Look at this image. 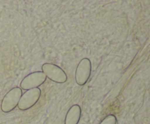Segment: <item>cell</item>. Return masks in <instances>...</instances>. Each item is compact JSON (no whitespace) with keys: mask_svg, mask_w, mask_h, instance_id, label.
<instances>
[{"mask_svg":"<svg viewBox=\"0 0 150 124\" xmlns=\"http://www.w3.org/2000/svg\"><path fill=\"white\" fill-rule=\"evenodd\" d=\"M22 94V90L19 87H15L10 89L1 100L0 106L1 110L4 113H9L14 110L18 106Z\"/></svg>","mask_w":150,"mask_h":124,"instance_id":"6da1fadb","label":"cell"},{"mask_svg":"<svg viewBox=\"0 0 150 124\" xmlns=\"http://www.w3.org/2000/svg\"><path fill=\"white\" fill-rule=\"evenodd\" d=\"M41 69L47 78L54 83L63 84L67 81V75L65 71L57 64L45 63L42 65Z\"/></svg>","mask_w":150,"mask_h":124,"instance_id":"7a4b0ae2","label":"cell"},{"mask_svg":"<svg viewBox=\"0 0 150 124\" xmlns=\"http://www.w3.org/2000/svg\"><path fill=\"white\" fill-rule=\"evenodd\" d=\"M42 91L40 88L30 89L23 93L19 100L18 108L21 111H26L33 107L41 97Z\"/></svg>","mask_w":150,"mask_h":124,"instance_id":"3957f363","label":"cell"},{"mask_svg":"<svg viewBox=\"0 0 150 124\" xmlns=\"http://www.w3.org/2000/svg\"><path fill=\"white\" fill-rule=\"evenodd\" d=\"M92 73V62L88 58H82L77 65L75 80L77 85L83 86L86 84Z\"/></svg>","mask_w":150,"mask_h":124,"instance_id":"277c9868","label":"cell"},{"mask_svg":"<svg viewBox=\"0 0 150 124\" xmlns=\"http://www.w3.org/2000/svg\"><path fill=\"white\" fill-rule=\"evenodd\" d=\"M46 76L42 71H34L26 75L20 83L21 90H30L37 88L42 85L46 81Z\"/></svg>","mask_w":150,"mask_h":124,"instance_id":"5b68a950","label":"cell"},{"mask_svg":"<svg viewBox=\"0 0 150 124\" xmlns=\"http://www.w3.org/2000/svg\"><path fill=\"white\" fill-rule=\"evenodd\" d=\"M81 118V108L74 104L68 109L64 118V124H79Z\"/></svg>","mask_w":150,"mask_h":124,"instance_id":"8992f818","label":"cell"},{"mask_svg":"<svg viewBox=\"0 0 150 124\" xmlns=\"http://www.w3.org/2000/svg\"><path fill=\"white\" fill-rule=\"evenodd\" d=\"M117 119L114 115H108L105 117L100 124H117Z\"/></svg>","mask_w":150,"mask_h":124,"instance_id":"52a82bcc","label":"cell"}]
</instances>
